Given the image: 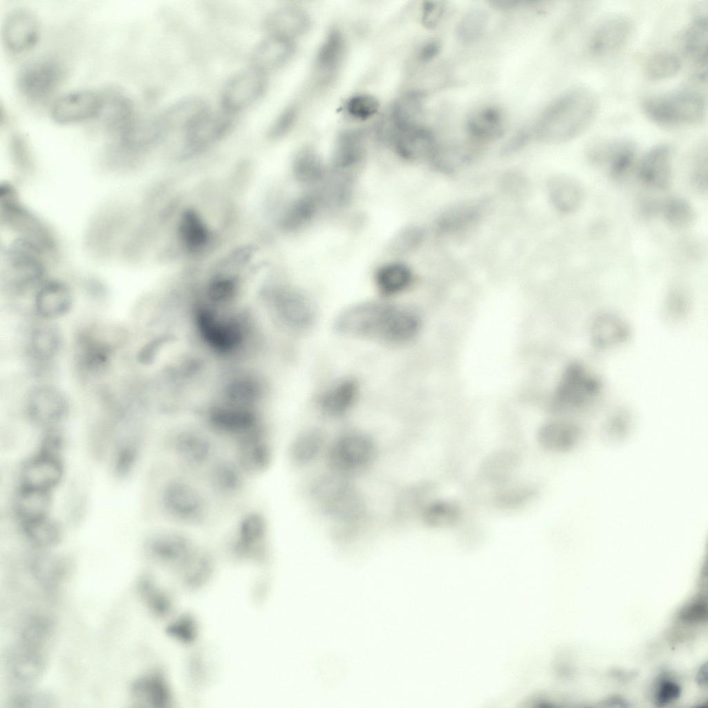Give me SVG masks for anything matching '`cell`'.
<instances>
[{"label":"cell","mask_w":708,"mask_h":708,"mask_svg":"<svg viewBox=\"0 0 708 708\" xmlns=\"http://www.w3.org/2000/svg\"><path fill=\"white\" fill-rule=\"evenodd\" d=\"M153 488L155 510L167 525L202 530L212 527L219 516L203 485L168 463Z\"/></svg>","instance_id":"obj_1"},{"label":"cell","mask_w":708,"mask_h":708,"mask_svg":"<svg viewBox=\"0 0 708 708\" xmlns=\"http://www.w3.org/2000/svg\"><path fill=\"white\" fill-rule=\"evenodd\" d=\"M421 327L420 316L400 305L368 301L348 307L335 321L340 334L391 344L413 339Z\"/></svg>","instance_id":"obj_2"},{"label":"cell","mask_w":708,"mask_h":708,"mask_svg":"<svg viewBox=\"0 0 708 708\" xmlns=\"http://www.w3.org/2000/svg\"><path fill=\"white\" fill-rule=\"evenodd\" d=\"M599 106L597 96L591 88L581 85L571 87L541 113L535 128L537 137L549 143L572 140L591 124Z\"/></svg>","instance_id":"obj_3"},{"label":"cell","mask_w":708,"mask_h":708,"mask_svg":"<svg viewBox=\"0 0 708 708\" xmlns=\"http://www.w3.org/2000/svg\"><path fill=\"white\" fill-rule=\"evenodd\" d=\"M167 463L199 481L227 448L202 425H179L168 430L161 442Z\"/></svg>","instance_id":"obj_4"},{"label":"cell","mask_w":708,"mask_h":708,"mask_svg":"<svg viewBox=\"0 0 708 708\" xmlns=\"http://www.w3.org/2000/svg\"><path fill=\"white\" fill-rule=\"evenodd\" d=\"M252 481L227 449L209 467L199 482L219 516H236L248 507Z\"/></svg>","instance_id":"obj_5"},{"label":"cell","mask_w":708,"mask_h":708,"mask_svg":"<svg viewBox=\"0 0 708 708\" xmlns=\"http://www.w3.org/2000/svg\"><path fill=\"white\" fill-rule=\"evenodd\" d=\"M641 108L649 120L661 126L694 125L706 116L707 98L698 91L680 89L648 96Z\"/></svg>","instance_id":"obj_6"},{"label":"cell","mask_w":708,"mask_h":708,"mask_svg":"<svg viewBox=\"0 0 708 708\" xmlns=\"http://www.w3.org/2000/svg\"><path fill=\"white\" fill-rule=\"evenodd\" d=\"M225 537V544L236 555L258 557L268 551L270 544V526L266 511L260 507H248L236 515Z\"/></svg>","instance_id":"obj_7"},{"label":"cell","mask_w":708,"mask_h":708,"mask_svg":"<svg viewBox=\"0 0 708 708\" xmlns=\"http://www.w3.org/2000/svg\"><path fill=\"white\" fill-rule=\"evenodd\" d=\"M45 250L37 243L17 237L4 254L6 281L15 291H24L39 284L46 273Z\"/></svg>","instance_id":"obj_8"},{"label":"cell","mask_w":708,"mask_h":708,"mask_svg":"<svg viewBox=\"0 0 708 708\" xmlns=\"http://www.w3.org/2000/svg\"><path fill=\"white\" fill-rule=\"evenodd\" d=\"M377 456L375 441L360 431H348L339 436L328 451L331 469L339 474H352L369 467Z\"/></svg>","instance_id":"obj_9"},{"label":"cell","mask_w":708,"mask_h":708,"mask_svg":"<svg viewBox=\"0 0 708 708\" xmlns=\"http://www.w3.org/2000/svg\"><path fill=\"white\" fill-rule=\"evenodd\" d=\"M201 546L190 530L169 525L150 531L144 540L151 557L169 563H187Z\"/></svg>","instance_id":"obj_10"},{"label":"cell","mask_w":708,"mask_h":708,"mask_svg":"<svg viewBox=\"0 0 708 708\" xmlns=\"http://www.w3.org/2000/svg\"><path fill=\"white\" fill-rule=\"evenodd\" d=\"M347 53V40L341 28L333 26L325 34L313 62L310 82L318 90L337 80Z\"/></svg>","instance_id":"obj_11"},{"label":"cell","mask_w":708,"mask_h":708,"mask_svg":"<svg viewBox=\"0 0 708 708\" xmlns=\"http://www.w3.org/2000/svg\"><path fill=\"white\" fill-rule=\"evenodd\" d=\"M14 190L6 185L1 190V218L6 225L18 233V237L28 239L44 250L53 247V237L43 223L29 212L17 197Z\"/></svg>","instance_id":"obj_12"},{"label":"cell","mask_w":708,"mask_h":708,"mask_svg":"<svg viewBox=\"0 0 708 708\" xmlns=\"http://www.w3.org/2000/svg\"><path fill=\"white\" fill-rule=\"evenodd\" d=\"M587 156L593 164L605 165L611 178L620 182L633 166L636 145L628 138L599 139L588 146Z\"/></svg>","instance_id":"obj_13"},{"label":"cell","mask_w":708,"mask_h":708,"mask_svg":"<svg viewBox=\"0 0 708 708\" xmlns=\"http://www.w3.org/2000/svg\"><path fill=\"white\" fill-rule=\"evenodd\" d=\"M228 450L252 480L264 476L274 462V449L269 428L234 444Z\"/></svg>","instance_id":"obj_14"},{"label":"cell","mask_w":708,"mask_h":708,"mask_svg":"<svg viewBox=\"0 0 708 708\" xmlns=\"http://www.w3.org/2000/svg\"><path fill=\"white\" fill-rule=\"evenodd\" d=\"M63 474L59 454L40 449L23 463L19 470V487L51 492L61 482Z\"/></svg>","instance_id":"obj_15"},{"label":"cell","mask_w":708,"mask_h":708,"mask_svg":"<svg viewBox=\"0 0 708 708\" xmlns=\"http://www.w3.org/2000/svg\"><path fill=\"white\" fill-rule=\"evenodd\" d=\"M266 86V73L251 66L234 75L222 93V104L228 114L243 110L262 95Z\"/></svg>","instance_id":"obj_16"},{"label":"cell","mask_w":708,"mask_h":708,"mask_svg":"<svg viewBox=\"0 0 708 708\" xmlns=\"http://www.w3.org/2000/svg\"><path fill=\"white\" fill-rule=\"evenodd\" d=\"M104 96L91 90H77L59 96L52 104L50 115L60 124L78 122L100 115Z\"/></svg>","instance_id":"obj_17"},{"label":"cell","mask_w":708,"mask_h":708,"mask_svg":"<svg viewBox=\"0 0 708 708\" xmlns=\"http://www.w3.org/2000/svg\"><path fill=\"white\" fill-rule=\"evenodd\" d=\"M273 301L279 319L286 326L304 331L313 326L316 319L315 308L302 292L281 287L274 291Z\"/></svg>","instance_id":"obj_18"},{"label":"cell","mask_w":708,"mask_h":708,"mask_svg":"<svg viewBox=\"0 0 708 708\" xmlns=\"http://www.w3.org/2000/svg\"><path fill=\"white\" fill-rule=\"evenodd\" d=\"M633 30L631 19L624 15H614L599 23L593 30L588 47L591 55L606 57L622 50L628 42Z\"/></svg>","instance_id":"obj_19"},{"label":"cell","mask_w":708,"mask_h":708,"mask_svg":"<svg viewBox=\"0 0 708 708\" xmlns=\"http://www.w3.org/2000/svg\"><path fill=\"white\" fill-rule=\"evenodd\" d=\"M26 409L35 423L53 428L66 415L68 404L64 394L55 386L42 384L30 391Z\"/></svg>","instance_id":"obj_20"},{"label":"cell","mask_w":708,"mask_h":708,"mask_svg":"<svg viewBox=\"0 0 708 708\" xmlns=\"http://www.w3.org/2000/svg\"><path fill=\"white\" fill-rule=\"evenodd\" d=\"M62 77V70L57 62L41 59L22 69L17 78V86L25 97L39 101L47 97L55 90Z\"/></svg>","instance_id":"obj_21"},{"label":"cell","mask_w":708,"mask_h":708,"mask_svg":"<svg viewBox=\"0 0 708 708\" xmlns=\"http://www.w3.org/2000/svg\"><path fill=\"white\" fill-rule=\"evenodd\" d=\"M366 138L360 129H346L337 135L331 158L333 174L353 178L352 172L360 167L366 156Z\"/></svg>","instance_id":"obj_22"},{"label":"cell","mask_w":708,"mask_h":708,"mask_svg":"<svg viewBox=\"0 0 708 708\" xmlns=\"http://www.w3.org/2000/svg\"><path fill=\"white\" fill-rule=\"evenodd\" d=\"M395 153L409 162L431 161L438 142L424 124L398 131L389 143Z\"/></svg>","instance_id":"obj_23"},{"label":"cell","mask_w":708,"mask_h":708,"mask_svg":"<svg viewBox=\"0 0 708 708\" xmlns=\"http://www.w3.org/2000/svg\"><path fill=\"white\" fill-rule=\"evenodd\" d=\"M39 34L37 18L27 8H15L4 19L2 38L6 48L13 53L31 48L37 43Z\"/></svg>","instance_id":"obj_24"},{"label":"cell","mask_w":708,"mask_h":708,"mask_svg":"<svg viewBox=\"0 0 708 708\" xmlns=\"http://www.w3.org/2000/svg\"><path fill=\"white\" fill-rule=\"evenodd\" d=\"M176 235L181 248L191 255L206 252L214 241L213 232L194 208H186L180 214Z\"/></svg>","instance_id":"obj_25"},{"label":"cell","mask_w":708,"mask_h":708,"mask_svg":"<svg viewBox=\"0 0 708 708\" xmlns=\"http://www.w3.org/2000/svg\"><path fill=\"white\" fill-rule=\"evenodd\" d=\"M673 150L667 144L650 149L642 158L638 174L646 186L658 190L669 188L672 179Z\"/></svg>","instance_id":"obj_26"},{"label":"cell","mask_w":708,"mask_h":708,"mask_svg":"<svg viewBox=\"0 0 708 708\" xmlns=\"http://www.w3.org/2000/svg\"><path fill=\"white\" fill-rule=\"evenodd\" d=\"M311 23L310 15L303 8L287 5L272 11L265 25L270 36L295 41L308 32Z\"/></svg>","instance_id":"obj_27"},{"label":"cell","mask_w":708,"mask_h":708,"mask_svg":"<svg viewBox=\"0 0 708 708\" xmlns=\"http://www.w3.org/2000/svg\"><path fill=\"white\" fill-rule=\"evenodd\" d=\"M228 113H216L207 110L198 116L184 131L186 144L190 150H201L221 138L230 127Z\"/></svg>","instance_id":"obj_28"},{"label":"cell","mask_w":708,"mask_h":708,"mask_svg":"<svg viewBox=\"0 0 708 708\" xmlns=\"http://www.w3.org/2000/svg\"><path fill=\"white\" fill-rule=\"evenodd\" d=\"M96 330L84 331L77 339V360L86 371H97L104 368L115 348L114 342Z\"/></svg>","instance_id":"obj_29"},{"label":"cell","mask_w":708,"mask_h":708,"mask_svg":"<svg viewBox=\"0 0 708 708\" xmlns=\"http://www.w3.org/2000/svg\"><path fill=\"white\" fill-rule=\"evenodd\" d=\"M73 305V295L62 281L50 280L39 286L35 297V309L41 317L55 319L66 314Z\"/></svg>","instance_id":"obj_30"},{"label":"cell","mask_w":708,"mask_h":708,"mask_svg":"<svg viewBox=\"0 0 708 708\" xmlns=\"http://www.w3.org/2000/svg\"><path fill=\"white\" fill-rule=\"evenodd\" d=\"M707 15H698L683 35L685 54L695 66L696 78L702 82L707 80Z\"/></svg>","instance_id":"obj_31"},{"label":"cell","mask_w":708,"mask_h":708,"mask_svg":"<svg viewBox=\"0 0 708 708\" xmlns=\"http://www.w3.org/2000/svg\"><path fill=\"white\" fill-rule=\"evenodd\" d=\"M295 50V41L269 35L253 51L252 66L266 73L288 63Z\"/></svg>","instance_id":"obj_32"},{"label":"cell","mask_w":708,"mask_h":708,"mask_svg":"<svg viewBox=\"0 0 708 708\" xmlns=\"http://www.w3.org/2000/svg\"><path fill=\"white\" fill-rule=\"evenodd\" d=\"M466 132L477 141H492L503 136L505 122L498 106H485L474 111L465 122Z\"/></svg>","instance_id":"obj_33"},{"label":"cell","mask_w":708,"mask_h":708,"mask_svg":"<svg viewBox=\"0 0 708 708\" xmlns=\"http://www.w3.org/2000/svg\"><path fill=\"white\" fill-rule=\"evenodd\" d=\"M41 647L21 641L9 658V670L12 678L24 684L35 682L44 668Z\"/></svg>","instance_id":"obj_34"},{"label":"cell","mask_w":708,"mask_h":708,"mask_svg":"<svg viewBox=\"0 0 708 708\" xmlns=\"http://www.w3.org/2000/svg\"><path fill=\"white\" fill-rule=\"evenodd\" d=\"M537 438L544 449L555 453H565L579 445L582 433L573 424L560 421L550 422L540 428Z\"/></svg>","instance_id":"obj_35"},{"label":"cell","mask_w":708,"mask_h":708,"mask_svg":"<svg viewBox=\"0 0 708 708\" xmlns=\"http://www.w3.org/2000/svg\"><path fill=\"white\" fill-rule=\"evenodd\" d=\"M358 391L359 385L355 379L348 378L339 380L320 395L319 409L328 416H341L352 407Z\"/></svg>","instance_id":"obj_36"},{"label":"cell","mask_w":708,"mask_h":708,"mask_svg":"<svg viewBox=\"0 0 708 708\" xmlns=\"http://www.w3.org/2000/svg\"><path fill=\"white\" fill-rule=\"evenodd\" d=\"M50 503V492L19 487L12 507L22 524L48 516Z\"/></svg>","instance_id":"obj_37"},{"label":"cell","mask_w":708,"mask_h":708,"mask_svg":"<svg viewBox=\"0 0 708 708\" xmlns=\"http://www.w3.org/2000/svg\"><path fill=\"white\" fill-rule=\"evenodd\" d=\"M548 193L553 206L563 213H571L581 205L584 190L579 183L567 176L552 178L548 184Z\"/></svg>","instance_id":"obj_38"},{"label":"cell","mask_w":708,"mask_h":708,"mask_svg":"<svg viewBox=\"0 0 708 708\" xmlns=\"http://www.w3.org/2000/svg\"><path fill=\"white\" fill-rule=\"evenodd\" d=\"M322 203L319 194H306L294 201L280 218L281 227L288 232L297 230L314 218Z\"/></svg>","instance_id":"obj_39"},{"label":"cell","mask_w":708,"mask_h":708,"mask_svg":"<svg viewBox=\"0 0 708 708\" xmlns=\"http://www.w3.org/2000/svg\"><path fill=\"white\" fill-rule=\"evenodd\" d=\"M412 280L411 269L404 263L399 262L389 263L381 266L375 275L378 289L386 296L403 292L409 288Z\"/></svg>","instance_id":"obj_40"},{"label":"cell","mask_w":708,"mask_h":708,"mask_svg":"<svg viewBox=\"0 0 708 708\" xmlns=\"http://www.w3.org/2000/svg\"><path fill=\"white\" fill-rule=\"evenodd\" d=\"M292 172L300 183L314 185L324 179L325 169L317 151L310 146H305L294 157Z\"/></svg>","instance_id":"obj_41"},{"label":"cell","mask_w":708,"mask_h":708,"mask_svg":"<svg viewBox=\"0 0 708 708\" xmlns=\"http://www.w3.org/2000/svg\"><path fill=\"white\" fill-rule=\"evenodd\" d=\"M208 109L203 100L189 98L175 103L160 115L167 131L176 129L185 131L191 122Z\"/></svg>","instance_id":"obj_42"},{"label":"cell","mask_w":708,"mask_h":708,"mask_svg":"<svg viewBox=\"0 0 708 708\" xmlns=\"http://www.w3.org/2000/svg\"><path fill=\"white\" fill-rule=\"evenodd\" d=\"M324 439L317 430L305 431L298 434L290 443L288 449L291 463L302 466L314 460L323 447Z\"/></svg>","instance_id":"obj_43"},{"label":"cell","mask_w":708,"mask_h":708,"mask_svg":"<svg viewBox=\"0 0 708 708\" xmlns=\"http://www.w3.org/2000/svg\"><path fill=\"white\" fill-rule=\"evenodd\" d=\"M21 525L26 538L39 549L54 547L61 540L60 527L48 516L22 523Z\"/></svg>","instance_id":"obj_44"},{"label":"cell","mask_w":708,"mask_h":708,"mask_svg":"<svg viewBox=\"0 0 708 708\" xmlns=\"http://www.w3.org/2000/svg\"><path fill=\"white\" fill-rule=\"evenodd\" d=\"M60 346V333L55 326H41L31 333L30 350L32 355L37 360H51L58 353Z\"/></svg>","instance_id":"obj_45"},{"label":"cell","mask_w":708,"mask_h":708,"mask_svg":"<svg viewBox=\"0 0 708 708\" xmlns=\"http://www.w3.org/2000/svg\"><path fill=\"white\" fill-rule=\"evenodd\" d=\"M460 517L456 504L447 501H434L427 504L422 511L423 522L431 528H445L455 525Z\"/></svg>","instance_id":"obj_46"},{"label":"cell","mask_w":708,"mask_h":708,"mask_svg":"<svg viewBox=\"0 0 708 708\" xmlns=\"http://www.w3.org/2000/svg\"><path fill=\"white\" fill-rule=\"evenodd\" d=\"M488 21L487 12L482 9L474 8L467 11L456 25V38L465 44L477 41L485 33Z\"/></svg>","instance_id":"obj_47"},{"label":"cell","mask_w":708,"mask_h":708,"mask_svg":"<svg viewBox=\"0 0 708 708\" xmlns=\"http://www.w3.org/2000/svg\"><path fill=\"white\" fill-rule=\"evenodd\" d=\"M32 573L41 581L56 584L64 578L69 568L68 561L64 557L47 554L35 557L31 562Z\"/></svg>","instance_id":"obj_48"},{"label":"cell","mask_w":708,"mask_h":708,"mask_svg":"<svg viewBox=\"0 0 708 708\" xmlns=\"http://www.w3.org/2000/svg\"><path fill=\"white\" fill-rule=\"evenodd\" d=\"M660 211L665 221L677 230L688 228L696 218L692 206L679 197H671L664 201L660 206Z\"/></svg>","instance_id":"obj_49"},{"label":"cell","mask_w":708,"mask_h":708,"mask_svg":"<svg viewBox=\"0 0 708 708\" xmlns=\"http://www.w3.org/2000/svg\"><path fill=\"white\" fill-rule=\"evenodd\" d=\"M680 68L681 61L676 55L661 51L647 59L644 65V73L652 81H660L675 76Z\"/></svg>","instance_id":"obj_50"},{"label":"cell","mask_w":708,"mask_h":708,"mask_svg":"<svg viewBox=\"0 0 708 708\" xmlns=\"http://www.w3.org/2000/svg\"><path fill=\"white\" fill-rule=\"evenodd\" d=\"M380 103L373 95L360 93L354 94L345 102L344 111L346 115L355 121H366L377 115Z\"/></svg>","instance_id":"obj_51"},{"label":"cell","mask_w":708,"mask_h":708,"mask_svg":"<svg viewBox=\"0 0 708 708\" xmlns=\"http://www.w3.org/2000/svg\"><path fill=\"white\" fill-rule=\"evenodd\" d=\"M140 451V442L134 439L123 440L115 447L113 469L118 476L131 472L136 464Z\"/></svg>","instance_id":"obj_52"},{"label":"cell","mask_w":708,"mask_h":708,"mask_svg":"<svg viewBox=\"0 0 708 708\" xmlns=\"http://www.w3.org/2000/svg\"><path fill=\"white\" fill-rule=\"evenodd\" d=\"M423 237L424 232L420 227H403L392 236L388 250L393 255H405L416 250L422 241Z\"/></svg>","instance_id":"obj_53"},{"label":"cell","mask_w":708,"mask_h":708,"mask_svg":"<svg viewBox=\"0 0 708 708\" xmlns=\"http://www.w3.org/2000/svg\"><path fill=\"white\" fill-rule=\"evenodd\" d=\"M691 185L698 192L703 194L707 190V147L701 145L693 156L690 173Z\"/></svg>","instance_id":"obj_54"},{"label":"cell","mask_w":708,"mask_h":708,"mask_svg":"<svg viewBox=\"0 0 708 708\" xmlns=\"http://www.w3.org/2000/svg\"><path fill=\"white\" fill-rule=\"evenodd\" d=\"M298 116L297 104H292L286 106L272 124L269 130L270 137L279 138L286 135L295 126Z\"/></svg>","instance_id":"obj_55"},{"label":"cell","mask_w":708,"mask_h":708,"mask_svg":"<svg viewBox=\"0 0 708 708\" xmlns=\"http://www.w3.org/2000/svg\"><path fill=\"white\" fill-rule=\"evenodd\" d=\"M446 12L444 1H426L422 8V22L428 28H434L442 20Z\"/></svg>","instance_id":"obj_56"},{"label":"cell","mask_w":708,"mask_h":708,"mask_svg":"<svg viewBox=\"0 0 708 708\" xmlns=\"http://www.w3.org/2000/svg\"><path fill=\"white\" fill-rule=\"evenodd\" d=\"M532 494L533 490L529 487H517L500 493L496 501L502 507H516L529 499Z\"/></svg>","instance_id":"obj_57"},{"label":"cell","mask_w":708,"mask_h":708,"mask_svg":"<svg viewBox=\"0 0 708 708\" xmlns=\"http://www.w3.org/2000/svg\"><path fill=\"white\" fill-rule=\"evenodd\" d=\"M13 703L17 707H49L53 703V699L46 693H24L15 697Z\"/></svg>","instance_id":"obj_58"},{"label":"cell","mask_w":708,"mask_h":708,"mask_svg":"<svg viewBox=\"0 0 708 708\" xmlns=\"http://www.w3.org/2000/svg\"><path fill=\"white\" fill-rule=\"evenodd\" d=\"M440 50L441 44L438 40L427 41L418 48L416 58L420 62H429L438 55Z\"/></svg>","instance_id":"obj_59"},{"label":"cell","mask_w":708,"mask_h":708,"mask_svg":"<svg viewBox=\"0 0 708 708\" xmlns=\"http://www.w3.org/2000/svg\"><path fill=\"white\" fill-rule=\"evenodd\" d=\"M679 687L672 682H663L656 696V700L659 705H665L675 700L680 695Z\"/></svg>","instance_id":"obj_60"},{"label":"cell","mask_w":708,"mask_h":708,"mask_svg":"<svg viewBox=\"0 0 708 708\" xmlns=\"http://www.w3.org/2000/svg\"><path fill=\"white\" fill-rule=\"evenodd\" d=\"M530 133L522 131L514 136L507 143L505 150H515L523 145L529 139Z\"/></svg>","instance_id":"obj_61"},{"label":"cell","mask_w":708,"mask_h":708,"mask_svg":"<svg viewBox=\"0 0 708 708\" xmlns=\"http://www.w3.org/2000/svg\"><path fill=\"white\" fill-rule=\"evenodd\" d=\"M705 608L701 604H695L690 607L685 613L686 618L688 620H696L702 617Z\"/></svg>","instance_id":"obj_62"},{"label":"cell","mask_w":708,"mask_h":708,"mask_svg":"<svg viewBox=\"0 0 708 708\" xmlns=\"http://www.w3.org/2000/svg\"><path fill=\"white\" fill-rule=\"evenodd\" d=\"M490 3L492 5V6L499 10H507L516 8L519 5L520 2L518 1L513 0H499L490 1Z\"/></svg>","instance_id":"obj_63"}]
</instances>
